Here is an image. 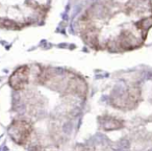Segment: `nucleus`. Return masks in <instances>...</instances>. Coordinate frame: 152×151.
<instances>
[{
  "mask_svg": "<svg viewBox=\"0 0 152 151\" xmlns=\"http://www.w3.org/2000/svg\"><path fill=\"white\" fill-rule=\"evenodd\" d=\"M10 136L19 145H25L32 134V125L26 120H17L10 126Z\"/></svg>",
  "mask_w": 152,
  "mask_h": 151,
  "instance_id": "obj_1",
  "label": "nucleus"
},
{
  "mask_svg": "<svg viewBox=\"0 0 152 151\" xmlns=\"http://www.w3.org/2000/svg\"><path fill=\"white\" fill-rule=\"evenodd\" d=\"M140 98H141L140 89L133 86V88L127 90L124 95H122L121 97L117 98V100L114 102V104L116 105L117 107L130 109V108H132V107H134L135 105L139 103Z\"/></svg>",
  "mask_w": 152,
  "mask_h": 151,
  "instance_id": "obj_2",
  "label": "nucleus"
},
{
  "mask_svg": "<svg viewBox=\"0 0 152 151\" xmlns=\"http://www.w3.org/2000/svg\"><path fill=\"white\" fill-rule=\"evenodd\" d=\"M29 80V67L28 66H22L19 67L9 79V84L14 90H24L27 86Z\"/></svg>",
  "mask_w": 152,
  "mask_h": 151,
  "instance_id": "obj_3",
  "label": "nucleus"
},
{
  "mask_svg": "<svg viewBox=\"0 0 152 151\" xmlns=\"http://www.w3.org/2000/svg\"><path fill=\"white\" fill-rule=\"evenodd\" d=\"M100 121L105 130H115L119 129L123 126V122L120 120L116 119L114 117H110V116H105V117L100 118Z\"/></svg>",
  "mask_w": 152,
  "mask_h": 151,
  "instance_id": "obj_4",
  "label": "nucleus"
}]
</instances>
